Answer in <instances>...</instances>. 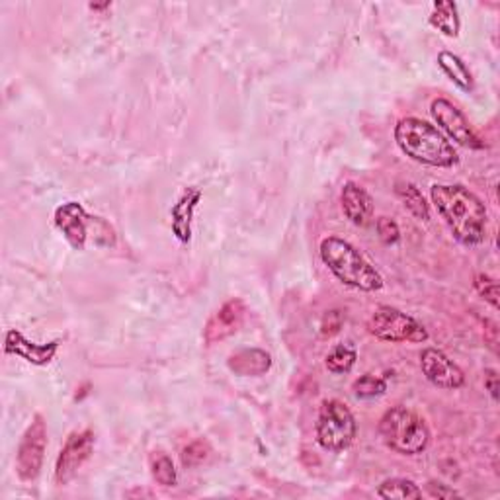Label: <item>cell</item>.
Returning <instances> with one entry per match:
<instances>
[{
	"label": "cell",
	"instance_id": "1",
	"mask_svg": "<svg viewBox=\"0 0 500 500\" xmlns=\"http://www.w3.org/2000/svg\"><path fill=\"white\" fill-rule=\"evenodd\" d=\"M432 204L448 225L452 235L465 247H477L486 235V208L462 184H434L430 188Z\"/></svg>",
	"mask_w": 500,
	"mask_h": 500
},
{
	"label": "cell",
	"instance_id": "2",
	"mask_svg": "<svg viewBox=\"0 0 500 500\" xmlns=\"http://www.w3.org/2000/svg\"><path fill=\"white\" fill-rule=\"evenodd\" d=\"M395 141L409 158L434 168L457 165V153L445 135L424 119L403 117L395 126Z\"/></svg>",
	"mask_w": 500,
	"mask_h": 500
},
{
	"label": "cell",
	"instance_id": "3",
	"mask_svg": "<svg viewBox=\"0 0 500 500\" xmlns=\"http://www.w3.org/2000/svg\"><path fill=\"white\" fill-rule=\"evenodd\" d=\"M319 252L324 266L346 286L360 291H377L383 288L382 274L348 240L327 237L321 242Z\"/></svg>",
	"mask_w": 500,
	"mask_h": 500
},
{
	"label": "cell",
	"instance_id": "4",
	"mask_svg": "<svg viewBox=\"0 0 500 500\" xmlns=\"http://www.w3.org/2000/svg\"><path fill=\"white\" fill-rule=\"evenodd\" d=\"M380 434L387 448L401 455L423 454L430 444V428L424 418L401 404L382 416Z\"/></svg>",
	"mask_w": 500,
	"mask_h": 500
},
{
	"label": "cell",
	"instance_id": "5",
	"mask_svg": "<svg viewBox=\"0 0 500 500\" xmlns=\"http://www.w3.org/2000/svg\"><path fill=\"white\" fill-rule=\"evenodd\" d=\"M356 418L339 399H329L321 404L317 418V442L322 450L339 454L348 450L356 438Z\"/></svg>",
	"mask_w": 500,
	"mask_h": 500
},
{
	"label": "cell",
	"instance_id": "6",
	"mask_svg": "<svg viewBox=\"0 0 500 500\" xmlns=\"http://www.w3.org/2000/svg\"><path fill=\"white\" fill-rule=\"evenodd\" d=\"M368 331L375 339L393 344L428 341V332L421 322L389 305H380L373 311L368 321Z\"/></svg>",
	"mask_w": 500,
	"mask_h": 500
},
{
	"label": "cell",
	"instance_id": "7",
	"mask_svg": "<svg viewBox=\"0 0 500 500\" xmlns=\"http://www.w3.org/2000/svg\"><path fill=\"white\" fill-rule=\"evenodd\" d=\"M47 450V424L42 414H36L26 428L16 452V473L20 481L32 483L39 477Z\"/></svg>",
	"mask_w": 500,
	"mask_h": 500
},
{
	"label": "cell",
	"instance_id": "8",
	"mask_svg": "<svg viewBox=\"0 0 500 500\" xmlns=\"http://www.w3.org/2000/svg\"><path fill=\"white\" fill-rule=\"evenodd\" d=\"M94 444H97V436H94L92 430L87 428L71 432L59 452L56 464L57 485H69L78 475V471L83 469L85 464L92 457Z\"/></svg>",
	"mask_w": 500,
	"mask_h": 500
},
{
	"label": "cell",
	"instance_id": "9",
	"mask_svg": "<svg viewBox=\"0 0 500 500\" xmlns=\"http://www.w3.org/2000/svg\"><path fill=\"white\" fill-rule=\"evenodd\" d=\"M430 114L436 119L440 129L448 135L455 143L469 148H485L483 139L471 128L467 117L457 110V107L445 98H436L430 106Z\"/></svg>",
	"mask_w": 500,
	"mask_h": 500
},
{
	"label": "cell",
	"instance_id": "10",
	"mask_svg": "<svg viewBox=\"0 0 500 500\" xmlns=\"http://www.w3.org/2000/svg\"><path fill=\"white\" fill-rule=\"evenodd\" d=\"M421 368L426 380L440 389H459L465 383L462 368L438 348H426L421 354Z\"/></svg>",
	"mask_w": 500,
	"mask_h": 500
},
{
	"label": "cell",
	"instance_id": "11",
	"mask_svg": "<svg viewBox=\"0 0 500 500\" xmlns=\"http://www.w3.org/2000/svg\"><path fill=\"white\" fill-rule=\"evenodd\" d=\"M245 317L247 305L240 300H229L215 311L213 317L208 321L204 329V341L208 344H213L229 339V336H233L242 327Z\"/></svg>",
	"mask_w": 500,
	"mask_h": 500
},
{
	"label": "cell",
	"instance_id": "12",
	"mask_svg": "<svg viewBox=\"0 0 500 500\" xmlns=\"http://www.w3.org/2000/svg\"><path fill=\"white\" fill-rule=\"evenodd\" d=\"M92 218L85 211V208L77 201H66L56 211V225L59 231L69 240V245L77 250H83L88 240V227Z\"/></svg>",
	"mask_w": 500,
	"mask_h": 500
},
{
	"label": "cell",
	"instance_id": "13",
	"mask_svg": "<svg viewBox=\"0 0 500 500\" xmlns=\"http://www.w3.org/2000/svg\"><path fill=\"white\" fill-rule=\"evenodd\" d=\"M61 341H53L49 344H36L30 342L26 336L18 331H8L5 339V350L6 354L20 356L26 362L34 363V366H47V363L56 358Z\"/></svg>",
	"mask_w": 500,
	"mask_h": 500
},
{
	"label": "cell",
	"instance_id": "14",
	"mask_svg": "<svg viewBox=\"0 0 500 500\" xmlns=\"http://www.w3.org/2000/svg\"><path fill=\"white\" fill-rule=\"evenodd\" d=\"M341 204L346 219L358 227L368 225L373 215V199L356 182H346L341 194Z\"/></svg>",
	"mask_w": 500,
	"mask_h": 500
},
{
	"label": "cell",
	"instance_id": "15",
	"mask_svg": "<svg viewBox=\"0 0 500 500\" xmlns=\"http://www.w3.org/2000/svg\"><path fill=\"white\" fill-rule=\"evenodd\" d=\"M229 370L240 377H259L272 368V356L259 348H245L229 356Z\"/></svg>",
	"mask_w": 500,
	"mask_h": 500
},
{
	"label": "cell",
	"instance_id": "16",
	"mask_svg": "<svg viewBox=\"0 0 500 500\" xmlns=\"http://www.w3.org/2000/svg\"><path fill=\"white\" fill-rule=\"evenodd\" d=\"M199 198H201L199 190H188L172 209V231L177 233V237L182 242L190 239V221Z\"/></svg>",
	"mask_w": 500,
	"mask_h": 500
},
{
	"label": "cell",
	"instance_id": "17",
	"mask_svg": "<svg viewBox=\"0 0 500 500\" xmlns=\"http://www.w3.org/2000/svg\"><path fill=\"white\" fill-rule=\"evenodd\" d=\"M438 65H440V69L448 75L452 83L462 88L464 92H471L473 88H475V80H473L469 66L464 63L462 57L454 56V53H450V51H440Z\"/></svg>",
	"mask_w": 500,
	"mask_h": 500
},
{
	"label": "cell",
	"instance_id": "18",
	"mask_svg": "<svg viewBox=\"0 0 500 500\" xmlns=\"http://www.w3.org/2000/svg\"><path fill=\"white\" fill-rule=\"evenodd\" d=\"M430 24L444 36L457 37L459 28H462V22H459L457 16V6L454 3H436L430 15Z\"/></svg>",
	"mask_w": 500,
	"mask_h": 500
},
{
	"label": "cell",
	"instance_id": "19",
	"mask_svg": "<svg viewBox=\"0 0 500 500\" xmlns=\"http://www.w3.org/2000/svg\"><path fill=\"white\" fill-rule=\"evenodd\" d=\"M397 196L403 201V206L407 208L416 219L421 221H428L430 219V208L426 204V199L423 196V192L418 190V188L411 182H399L397 184Z\"/></svg>",
	"mask_w": 500,
	"mask_h": 500
},
{
	"label": "cell",
	"instance_id": "20",
	"mask_svg": "<svg viewBox=\"0 0 500 500\" xmlns=\"http://www.w3.org/2000/svg\"><path fill=\"white\" fill-rule=\"evenodd\" d=\"M377 496L385 498V500H393V498L409 500V498H421L423 491L418 489V486L409 479L393 477V479L383 481L380 486H377Z\"/></svg>",
	"mask_w": 500,
	"mask_h": 500
},
{
	"label": "cell",
	"instance_id": "21",
	"mask_svg": "<svg viewBox=\"0 0 500 500\" xmlns=\"http://www.w3.org/2000/svg\"><path fill=\"white\" fill-rule=\"evenodd\" d=\"M356 358H358L356 356V350L352 346H348V344L334 346L331 350V354L327 356V370L331 373H336V375L348 373L350 370L354 368Z\"/></svg>",
	"mask_w": 500,
	"mask_h": 500
},
{
	"label": "cell",
	"instance_id": "22",
	"mask_svg": "<svg viewBox=\"0 0 500 500\" xmlns=\"http://www.w3.org/2000/svg\"><path fill=\"white\" fill-rule=\"evenodd\" d=\"M151 475L160 486H174L179 479L172 459L165 454H157L151 459Z\"/></svg>",
	"mask_w": 500,
	"mask_h": 500
},
{
	"label": "cell",
	"instance_id": "23",
	"mask_svg": "<svg viewBox=\"0 0 500 500\" xmlns=\"http://www.w3.org/2000/svg\"><path fill=\"white\" fill-rule=\"evenodd\" d=\"M352 391L358 399H375L385 393L387 383L382 380V377L366 373L352 383Z\"/></svg>",
	"mask_w": 500,
	"mask_h": 500
},
{
	"label": "cell",
	"instance_id": "24",
	"mask_svg": "<svg viewBox=\"0 0 500 500\" xmlns=\"http://www.w3.org/2000/svg\"><path fill=\"white\" fill-rule=\"evenodd\" d=\"M209 445L204 440H196L190 445H186L182 452V464L184 467H198L209 457Z\"/></svg>",
	"mask_w": 500,
	"mask_h": 500
},
{
	"label": "cell",
	"instance_id": "25",
	"mask_svg": "<svg viewBox=\"0 0 500 500\" xmlns=\"http://www.w3.org/2000/svg\"><path fill=\"white\" fill-rule=\"evenodd\" d=\"M475 290L481 297H485V301H489L495 309H498V283L493 278L479 274L475 278Z\"/></svg>",
	"mask_w": 500,
	"mask_h": 500
},
{
	"label": "cell",
	"instance_id": "26",
	"mask_svg": "<svg viewBox=\"0 0 500 500\" xmlns=\"http://www.w3.org/2000/svg\"><path fill=\"white\" fill-rule=\"evenodd\" d=\"M377 235L385 242V245H397L401 240V229L391 218H380L377 219Z\"/></svg>",
	"mask_w": 500,
	"mask_h": 500
},
{
	"label": "cell",
	"instance_id": "27",
	"mask_svg": "<svg viewBox=\"0 0 500 500\" xmlns=\"http://www.w3.org/2000/svg\"><path fill=\"white\" fill-rule=\"evenodd\" d=\"M342 315H341V311H329L327 315H324L322 319V324H321V329H322V334H336L341 329H342Z\"/></svg>",
	"mask_w": 500,
	"mask_h": 500
},
{
	"label": "cell",
	"instance_id": "28",
	"mask_svg": "<svg viewBox=\"0 0 500 500\" xmlns=\"http://www.w3.org/2000/svg\"><path fill=\"white\" fill-rule=\"evenodd\" d=\"M426 489H428V495L432 498H454V496H459L457 491L450 489V486H445L442 483H434V481L428 483Z\"/></svg>",
	"mask_w": 500,
	"mask_h": 500
},
{
	"label": "cell",
	"instance_id": "29",
	"mask_svg": "<svg viewBox=\"0 0 500 500\" xmlns=\"http://www.w3.org/2000/svg\"><path fill=\"white\" fill-rule=\"evenodd\" d=\"M485 387L489 391L491 397L498 401V375L495 370H486L485 372Z\"/></svg>",
	"mask_w": 500,
	"mask_h": 500
}]
</instances>
